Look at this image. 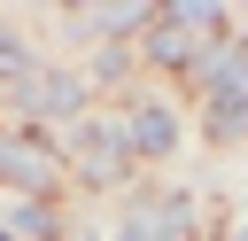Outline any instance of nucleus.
<instances>
[{
  "label": "nucleus",
  "mask_w": 248,
  "mask_h": 241,
  "mask_svg": "<svg viewBox=\"0 0 248 241\" xmlns=\"http://www.w3.org/2000/svg\"><path fill=\"white\" fill-rule=\"evenodd\" d=\"M209 47H225V23H217L209 0H170V8L147 16V62L155 70H186V62L202 70Z\"/></svg>",
  "instance_id": "obj_1"
},
{
  "label": "nucleus",
  "mask_w": 248,
  "mask_h": 241,
  "mask_svg": "<svg viewBox=\"0 0 248 241\" xmlns=\"http://www.w3.org/2000/svg\"><path fill=\"white\" fill-rule=\"evenodd\" d=\"M202 86H209V132L217 140H248V47H209L202 62Z\"/></svg>",
  "instance_id": "obj_2"
},
{
  "label": "nucleus",
  "mask_w": 248,
  "mask_h": 241,
  "mask_svg": "<svg viewBox=\"0 0 248 241\" xmlns=\"http://www.w3.org/2000/svg\"><path fill=\"white\" fill-rule=\"evenodd\" d=\"M0 187H23V194L62 187V148L46 140V124H8L0 132Z\"/></svg>",
  "instance_id": "obj_3"
},
{
  "label": "nucleus",
  "mask_w": 248,
  "mask_h": 241,
  "mask_svg": "<svg viewBox=\"0 0 248 241\" xmlns=\"http://www.w3.org/2000/svg\"><path fill=\"white\" fill-rule=\"evenodd\" d=\"M124 155H132V132H124V117H78V132H70V163H78L93 187L124 179Z\"/></svg>",
  "instance_id": "obj_4"
},
{
  "label": "nucleus",
  "mask_w": 248,
  "mask_h": 241,
  "mask_svg": "<svg viewBox=\"0 0 248 241\" xmlns=\"http://www.w3.org/2000/svg\"><path fill=\"white\" fill-rule=\"evenodd\" d=\"M116 241H194V202L186 194H140V202H124Z\"/></svg>",
  "instance_id": "obj_5"
},
{
  "label": "nucleus",
  "mask_w": 248,
  "mask_h": 241,
  "mask_svg": "<svg viewBox=\"0 0 248 241\" xmlns=\"http://www.w3.org/2000/svg\"><path fill=\"white\" fill-rule=\"evenodd\" d=\"M16 101H23L31 117H54V124H62V117H78V109H85V78L54 62V70H31V78L16 86Z\"/></svg>",
  "instance_id": "obj_6"
},
{
  "label": "nucleus",
  "mask_w": 248,
  "mask_h": 241,
  "mask_svg": "<svg viewBox=\"0 0 248 241\" xmlns=\"http://www.w3.org/2000/svg\"><path fill=\"white\" fill-rule=\"evenodd\" d=\"M124 132H132V155H170V148H178V117H170V109H155V101H147V109H132V124H124Z\"/></svg>",
  "instance_id": "obj_7"
},
{
  "label": "nucleus",
  "mask_w": 248,
  "mask_h": 241,
  "mask_svg": "<svg viewBox=\"0 0 248 241\" xmlns=\"http://www.w3.org/2000/svg\"><path fill=\"white\" fill-rule=\"evenodd\" d=\"M31 70H39V62H31V47H23V39H8V31H0V78H16V86H23V78H31Z\"/></svg>",
  "instance_id": "obj_8"
},
{
  "label": "nucleus",
  "mask_w": 248,
  "mask_h": 241,
  "mask_svg": "<svg viewBox=\"0 0 248 241\" xmlns=\"http://www.w3.org/2000/svg\"><path fill=\"white\" fill-rule=\"evenodd\" d=\"M0 241H8V233H0Z\"/></svg>",
  "instance_id": "obj_9"
}]
</instances>
